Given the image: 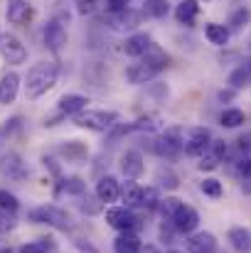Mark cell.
<instances>
[{"mask_svg": "<svg viewBox=\"0 0 251 253\" xmlns=\"http://www.w3.org/2000/svg\"><path fill=\"white\" fill-rule=\"evenodd\" d=\"M160 189L155 187V184H151V187H143V199H141V209H146V211H153V209H158L160 207Z\"/></svg>", "mask_w": 251, "mask_h": 253, "instance_id": "f1b7e54d", "label": "cell"}, {"mask_svg": "<svg viewBox=\"0 0 251 253\" xmlns=\"http://www.w3.org/2000/svg\"><path fill=\"white\" fill-rule=\"evenodd\" d=\"M0 253H10V251H0Z\"/></svg>", "mask_w": 251, "mask_h": 253, "instance_id": "f5cc1de1", "label": "cell"}, {"mask_svg": "<svg viewBox=\"0 0 251 253\" xmlns=\"http://www.w3.org/2000/svg\"><path fill=\"white\" fill-rule=\"evenodd\" d=\"M200 189H202V194H204V197H212V199H219V197L224 194L222 182H219V179H214V177H207L204 182H200Z\"/></svg>", "mask_w": 251, "mask_h": 253, "instance_id": "d6a6232c", "label": "cell"}, {"mask_svg": "<svg viewBox=\"0 0 251 253\" xmlns=\"http://www.w3.org/2000/svg\"><path fill=\"white\" fill-rule=\"evenodd\" d=\"M141 20H143V12H138L133 7H128L123 12H116V15H106V25L111 30H116V32H136Z\"/></svg>", "mask_w": 251, "mask_h": 253, "instance_id": "9c48e42d", "label": "cell"}, {"mask_svg": "<svg viewBox=\"0 0 251 253\" xmlns=\"http://www.w3.org/2000/svg\"><path fill=\"white\" fill-rule=\"evenodd\" d=\"M249 20H251V10L249 7H239V10L229 17V27H232V30H242Z\"/></svg>", "mask_w": 251, "mask_h": 253, "instance_id": "74e56055", "label": "cell"}, {"mask_svg": "<svg viewBox=\"0 0 251 253\" xmlns=\"http://www.w3.org/2000/svg\"><path fill=\"white\" fill-rule=\"evenodd\" d=\"M207 153H212L219 163L224 160V155H227V143L224 140H212V145H209V150Z\"/></svg>", "mask_w": 251, "mask_h": 253, "instance_id": "ab89813d", "label": "cell"}, {"mask_svg": "<svg viewBox=\"0 0 251 253\" xmlns=\"http://www.w3.org/2000/svg\"><path fill=\"white\" fill-rule=\"evenodd\" d=\"M141 199H143V187L136 179H128L126 184H121V202L126 209H141Z\"/></svg>", "mask_w": 251, "mask_h": 253, "instance_id": "d6986e66", "label": "cell"}, {"mask_svg": "<svg viewBox=\"0 0 251 253\" xmlns=\"http://www.w3.org/2000/svg\"><path fill=\"white\" fill-rule=\"evenodd\" d=\"M106 224L111 226V229H116L118 234L121 231H141V219L136 216V211L133 209H126L123 204L121 207H108L106 209Z\"/></svg>", "mask_w": 251, "mask_h": 253, "instance_id": "8992f818", "label": "cell"}, {"mask_svg": "<svg viewBox=\"0 0 251 253\" xmlns=\"http://www.w3.org/2000/svg\"><path fill=\"white\" fill-rule=\"evenodd\" d=\"M57 150H59V155H62L67 163H84V160L89 158V148L84 145L82 140H67V143H62Z\"/></svg>", "mask_w": 251, "mask_h": 253, "instance_id": "7402d4cb", "label": "cell"}, {"mask_svg": "<svg viewBox=\"0 0 251 253\" xmlns=\"http://www.w3.org/2000/svg\"><path fill=\"white\" fill-rule=\"evenodd\" d=\"M84 192H86V182H84L82 177H77V174H72V177H62V179L57 182V197H59V194L82 197Z\"/></svg>", "mask_w": 251, "mask_h": 253, "instance_id": "cb8c5ba5", "label": "cell"}, {"mask_svg": "<svg viewBox=\"0 0 251 253\" xmlns=\"http://www.w3.org/2000/svg\"><path fill=\"white\" fill-rule=\"evenodd\" d=\"M5 15H7V22L10 25H22L30 17V5L25 0H7Z\"/></svg>", "mask_w": 251, "mask_h": 253, "instance_id": "603a6c76", "label": "cell"}, {"mask_svg": "<svg viewBox=\"0 0 251 253\" xmlns=\"http://www.w3.org/2000/svg\"><path fill=\"white\" fill-rule=\"evenodd\" d=\"M141 253H160V249H158V246H143Z\"/></svg>", "mask_w": 251, "mask_h": 253, "instance_id": "681fc988", "label": "cell"}, {"mask_svg": "<svg viewBox=\"0 0 251 253\" xmlns=\"http://www.w3.org/2000/svg\"><path fill=\"white\" fill-rule=\"evenodd\" d=\"M27 219L32 224H45L57 231H72V216L67 214V209H62L57 204H40L27 211Z\"/></svg>", "mask_w": 251, "mask_h": 253, "instance_id": "7a4b0ae2", "label": "cell"}, {"mask_svg": "<svg viewBox=\"0 0 251 253\" xmlns=\"http://www.w3.org/2000/svg\"><path fill=\"white\" fill-rule=\"evenodd\" d=\"M153 44V40H151V35L148 32H133L131 37H126V44H123V52L128 54V57H133V59H141L146 52H148V47Z\"/></svg>", "mask_w": 251, "mask_h": 253, "instance_id": "9a60e30c", "label": "cell"}, {"mask_svg": "<svg viewBox=\"0 0 251 253\" xmlns=\"http://www.w3.org/2000/svg\"><path fill=\"white\" fill-rule=\"evenodd\" d=\"M251 79V74L247 72V67H239V69H234L232 74H229V84H232V88L237 91V88H242V86H247Z\"/></svg>", "mask_w": 251, "mask_h": 253, "instance_id": "8d00e7d4", "label": "cell"}, {"mask_svg": "<svg viewBox=\"0 0 251 253\" xmlns=\"http://www.w3.org/2000/svg\"><path fill=\"white\" fill-rule=\"evenodd\" d=\"M96 197L101 204H113L121 199V182L113 174H106L96 182Z\"/></svg>", "mask_w": 251, "mask_h": 253, "instance_id": "4fadbf2b", "label": "cell"}, {"mask_svg": "<svg viewBox=\"0 0 251 253\" xmlns=\"http://www.w3.org/2000/svg\"><path fill=\"white\" fill-rule=\"evenodd\" d=\"M96 7V0H77V12L79 15H91Z\"/></svg>", "mask_w": 251, "mask_h": 253, "instance_id": "7bdbcfd3", "label": "cell"}, {"mask_svg": "<svg viewBox=\"0 0 251 253\" xmlns=\"http://www.w3.org/2000/svg\"><path fill=\"white\" fill-rule=\"evenodd\" d=\"M22 126H25V123H22V116H12L10 121H5V123L0 126V140H5V138L10 140L15 133L22 130Z\"/></svg>", "mask_w": 251, "mask_h": 253, "instance_id": "836d02e7", "label": "cell"}, {"mask_svg": "<svg viewBox=\"0 0 251 253\" xmlns=\"http://www.w3.org/2000/svg\"><path fill=\"white\" fill-rule=\"evenodd\" d=\"M247 72H249V74H251V59H249V67H247Z\"/></svg>", "mask_w": 251, "mask_h": 253, "instance_id": "f907efd6", "label": "cell"}, {"mask_svg": "<svg viewBox=\"0 0 251 253\" xmlns=\"http://www.w3.org/2000/svg\"><path fill=\"white\" fill-rule=\"evenodd\" d=\"M244 121H247V116H244L242 108H224V111L219 113V123H222L224 128H239Z\"/></svg>", "mask_w": 251, "mask_h": 253, "instance_id": "83f0119b", "label": "cell"}, {"mask_svg": "<svg viewBox=\"0 0 251 253\" xmlns=\"http://www.w3.org/2000/svg\"><path fill=\"white\" fill-rule=\"evenodd\" d=\"M0 40H2V35H0Z\"/></svg>", "mask_w": 251, "mask_h": 253, "instance_id": "db71d44e", "label": "cell"}, {"mask_svg": "<svg viewBox=\"0 0 251 253\" xmlns=\"http://www.w3.org/2000/svg\"><path fill=\"white\" fill-rule=\"evenodd\" d=\"M197 168L202 169V172H204V169H214V168H219V160H217V158H214L212 153H204V155L200 158Z\"/></svg>", "mask_w": 251, "mask_h": 253, "instance_id": "b9f144b4", "label": "cell"}, {"mask_svg": "<svg viewBox=\"0 0 251 253\" xmlns=\"http://www.w3.org/2000/svg\"><path fill=\"white\" fill-rule=\"evenodd\" d=\"M17 209H20L17 197H15L12 192H7V189H0V211H5V214H15Z\"/></svg>", "mask_w": 251, "mask_h": 253, "instance_id": "d590c367", "label": "cell"}, {"mask_svg": "<svg viewBox=\"0 0 251 253\" xmlns=\"http://www.w3.org/2000/svg\"><path fill=\"white\" fill-rule=\"evenodd\" d=\"M128 2H131V0H106V12H108V15L123 12V10H128Z\"/></svg>", "mask_w": 251, "mask_h": 253, "instance_id": "60d3db41", "label": "cell"}, {"mask_svg": "<svg viewBox=\"0 0 251 253\" xmlns=\"http://www.w3.org/2000/svg\"><path fill=\"white\" fill-rule=\"evenodd\" d=\"M187 249H190V253H214L217 251V239L209 231H195L187 239Z\"/></svg>", "mask_w": 251, "mask_h": 253, "instance_id": "e0dca14e", "label": "cell"}, {"mask_svg": "<svg viewBox=\"0 0 251 253\" xmlns=\"http://www.w3.org/2000/svg\"><path fill=\"white\" fill-rule=\"evenodd\" d=\"M155 182H158V184H155L158 189H160V187H163V189H177V184H180V182H177V174L170 172V169H163V168L155 172Z\"/></svg>", "mask_w": 251, "mask_h": 253, "instance_id": "e575fe53", "label": "cell"}, {"mask_svg": "<svg viewBox=\"0 0 251 253\" xmlns=\"http://www.w3.org/2000/svg\"><path fill=\"white\" fill-rule=\"evenodd\" d=\"M237 145H239V150H242V153L251 155V133H244V135H239V138H237Z\"/></svg>", "mask_w": 251, "mask_h": 253, "instance_id": "f6af8a7d", "label": "cell"}, {"mask_svg": "<svg viewBox=\"0 0 251 253\" xmlns=\"http://www.w3.org/2000/svg\"><path fill=\"white\" fill-rule=\"evenodd\" d=\"M45 44L52 54H62V49L67 47V27H64V20L62 17H52L47 25H45Z\"/></svg>", "mask_w": 251, "mask_h": 253, "instance_id": "52a82bcc", "label": "cell"}, {"mask_svg": "<svg viewBox=\"0 0 251 253\" xmlns=\"http://www.w3.org/2000/svg\"><path fill=\"white\" fill-rule=\"evenodd\" d=\"M158 74H160V72H158L155 67H151L146 59H138V62H133V64L126 69V79H128V84H133V86L148 84V82H153Z\"/></svg>", "mask_w": 251, "mask_h": 253, "instance_id": "7c38bea8", "label": "cell"}, {"mask_svg": "<svg viewBox=\"0 0 251 253\" xmlns=\"http://www.w3.org/2000/svg\"><path fill=\"white\" fill-rule=\"evenodd\" d=\"M74 246H77L82 253H99L91 244H89V241H84V239H74Z\"/></svg>", "mask_w": 251, "mask_h": 253, "instance_id": "7dc6e473", "label": "cell"}, {"mask_svg": "<svg viewBox=\"0 0 251 253\" xmlns=\"http://www.w3.org/2000/svg\"><path fill=\"white\" fill-rule=\"evenodd\" d=\"M204 37L214 47H227V42H229V27L217 25V22H207L204 25Z\"/></svg>", "mask_w": 251, "mask_h": 253, "instance_id": "d4e9b609", "label": "cell"}, {"mask_svg": "<svg viewBox=\"0 0 251 253\" xmlns=\"http://www.w3.org/2000/svg\"><path fill=\"white\" fill-rule=\"evenodd\" d=\"M175 226H172V221H160V229H158V239L163 241V244H175Z\"/></svg>", "mask_w": 251, "mask_h": 253, "instance_id": "f35d334b", "label": "cell"}, {"mask_svg": "<svg viewBox=\"0 0 251 253\" xmlns=\"http://www.w3.org/2000/svg\"><path fill=\"white\" fill-rule=\"evenodd\" d=\"M197 15H200V0H180L177 7H175V20L180 25L192 27L195 20H197Z\"/></svg>", "mask_w": 251, "mask_h": 253, "instance_id": "44dd1931", "label": "cell"}, {"mask_svg": "<svg viewBox=\"0 0 251 253\" xmlns=\"http://www.w3.org/2000/svg\"><path fill=\"white\" fill-rule=\"evenodd\" d=\"M204 2H207V0H204Z\"/></svg>", "mask_w": 251, "mask_h": 253, "instance_id": "11a10c76", "label": "cell"}, {"mask_svg": "<svg viewBox=\"0 0 251 253\" xmlns=\"http://www.w3.org/2000/svg\"><path fill=\"white\" fill-rule=\"evenodd\" d=\"M227 239H229L232 249H237L239 253L251 251V234L244 229V226H234V229H229Z\"/></svg>", "mask_w": 251, "mask_h": 253, "instance_id": "484cf974", "label": "cell"}, {"mask_svg": "<svg viewBox=\"0 0 251 253\" xmlns=\"http://www.w3.org/2000/svg\"><path fill=\"white\" fill-rule=\"evenodd\" d=\"M172 226H175V231H177V234L192 236V234L197 231V226H200V214H197V209L185 204V207L177 211V216L172 219Z\"/></svg>", "mask_w": 251, "mask_h": 253, "instance_id": "8fae6325", "label": "cell"}, {"mask_svg": "<svg viewBox=\"0 0 251 253\" xmlns=\"http://www.w3.org/2000/svg\"><path fill=\"white\" fill-rule=\"evenodd\" d=\"M0 174L12 179V182H22L30 177V169H27V163L17 153L7 150V153H0Z\"/></svg>", "mask_w": 251, "mask_h": 253, "instance_id": "ba28073f", "label": "cell"}, {"mask_svg": "<svg viewBox=\"0 0 251 253\" xmlns=\"http://www.w3.org/2000/svg\"><path fill=\"white\" fill-rule=\"evenodd\" d=\"M143 155H141V150H126L123 155H121V172L126 174V179H138L141 174H143Z\"/></svg>", "mask_w": 251, "mask_h": 253, "instance_id": "5bb4252c", "label": "cell"}, {"mask_svg": "<svg viewBox=\"0 0 251 253\" xmlns=\"http://www.w3.org/2000/svg\"><path fill=\"white\" fill-rule=\"evenodd\" d=\"M234 96H237V91H234V88H227V91H219V101H222V103H224V101H232Z\"/></svg>", "mask_w": 251, "mask_h": 253, "instance_id": "c3c4849f", "label": "cell"}, {"mask_svg": "<svg viewBox=\"0 0 251 253\" xmlns=\"http://www.w3.org/2000/svg\"><path fill=\"white\" fill-rule=\"evenodd\" d=\"M57 77H59V67L54 62H37L27 69V77H25V93L30 101L45 96L52 86L57 84Z\"/></svg>", "mask_w": 251, "mask_h": 253, "instance_id": "6da1fadb", "label": "cell"}, {"mask_svg": "<svg viewBox=\"0 0 251 253\" xmlns=\"http://www.w3.org/2000/svg\"><path fill=\"white\" fill-rule=\"evenodd\" d=\"M0 54H2V59L7 64H15V67L27 62V49H25V44L15 35H2V40H0Z\"/></svg>", "mask_w": 251, "mask_h": 253, "instance_id": "30bf717a", "label": "cell"}, {"mask_svg": "<svg viewBox=\"0 0 251 253\" xmlns=\"http://www.w3.org/2000/svg\"><path fill=\"white\" fill-rule=\"evenodd\" d=\"M151 150L163 160H177L182 155V128H165L160 135L153 138Z\"/></svg>", "mask_w": 251, "mask_h": 253, "instance_id": "3957f363", "label": "cell"}, {"mask_svg": "<svg viewBox=\"0 0 251 253\" xmlns=\"http://www.w3.org/2000/svg\"><path fill=\"white\" fill-rule=\"evenodd\" d=\"M167 12H170V5H167V0H146V5H143V15H148V17H155V20L165 17Z\"/></svg>", "mask_w": 251, "mask_h": 253, "instance_id": "1f68e13d", "label": "cell"}, {"mask_svg": "<svg viewBox=\"0 0 251 253\" xmlns=\"http://www.w3.org/2000/svg\"><path fill=\"white\" fill-rule=\"evenodd\" d=\"M17 91H20V74L17 72H5L0 77V103L7 106L17 98Z\"/></svg>", "mask_w": 251, "mask_h": 253, "instance_id": "2e32d148", "label": "cell"}, {"mask_svg": "<svg viewBox=\"0 0 251 253\" xmlns=\"http://www.w3.org/2000/svg\"><path fill=\"white\" fill-rule=\"evenodd\" d=\"M54 249V244H52V239H47V236H42V239H35V241H27V244H22L17 253H50Z\"/></svg>", "mask_w": 251, "mask_h": 253, "instance_id": "f546056e", "label": "cell"}, {"mask_svg": "<svg viewBox=\"0 0 251 253\" xmlns=\"http://www.w3.org/2000/svg\"><path fill=\"white\" fill-rule=\"evenodd\" d=\"M167 253H182V251H167Z\"/></svg>", "mask_w": 251, "mask_h": 253, "instance_id": "816d5d0a", "label": "cell"}, {"mask_svg": "<svg viewBox=\"0 0 251 253\" xmlns=\"http://www.w3.org/2000/svg\"><path fill=\"white\" fill-rule=\"evenodd\" d=\"M42 163H45V168H50V172H52L57 179H62V169H59V165L54 163V158H47V155H42Z\"/></svg>", "mask_w": 251, "mask_h": 253, "instance_id": "ee69618b", "label": "cell"}, {"mask_svg": "<svg viewBox=\"0 0 251 253\" xmlns=\"http://www.w3.org/2000/svg\"><path fill=\"white\" fill-rule=\"evenodd\" d=\"M212 145V133L202 126L182 128V153L190 158H202Z\"/></svg>", "mask_w": 251, "mask_h": 253, "instance_id": "5b68a950", "label": "cell"}, {"mask_svg": "<svg viewBox=\"0 0 251 253\" xmlns=\"http://www.w3.org/2000/svg\"><path fill=\"white\" fill-rule=\"evenodd\" d=\"M77 199H79V202H77V207L82 209V214H89V216L99 214V211H101V207H103V204L99 202V197H96V194L91 197L89 192H84L82 197H77Z\"/></svg>", "mask_w": 251, "mask_h": 253, "instance_id": "4dcf8cb0", "label": "cell"}, {"mask_svg": "<svg viewBox=\"0 0 251 253\" xmlns=\"http://www.w3.org/2000/svg\"><path fill=\"white\" fill-rule=\"evenodd\" d=\"M118 113L116 111H82L79 116H74V126L86 128V130H94V133H106L111 130L116 123H118Z\"/></svg>", "mask_w": 251, "mask_h": 253, "instance_id": "277c9868", "label": "cell"}, {"mask_svg": "<svg viewBox=\"0 0 251 253\" xmlns=\"http://www.w3.org/2000/svg\"><path fill=\"white\" fill-rule=\"evenodd\" d=\"M86 103H89V98L82 96V93H64L62 98H59V113L62 116H79L82 111H86Z\"/></svg>", "mask_w": 251, "mask_h": 253, "instance_id": "ac0fdd59", "label": "cell"}, {"mask_svg": "<svg viewBox=\"0 0 251 253\" xmlns=\"http://www.w3.org/2000/svg\"><path fill=\"white\" fill-rule=\"evenodd\" d=\"M237 169H239V174H242V177H251V155H244V158L239 160Z\"/></svg>", "mask_w": 251, "mask_h": 253, "instance_id": "bcb514c9", "label": "cell"}, {"mask_svg": "<svg viewBox=\"0 0 251 253\" xmlns=\"http://www.w3.org/2000/svg\"><path fill=\"white\" fill-rule=\"evenodd\" d=\"M143 244L136 231H121L113 239V253H141Z\"/></svg>", "mask_w": 251, "mask_h": 253, "instance_id": "ffe728a7", "label": "cell"}, {"mask_svg": "<svg viewBox=\"0 0 251 253\" xmlns=\"http://www.w3.org/2000/svg\"><path fill=\"white\" fill-rule=\"evenodd\" d=\"M182 207H185V202H182V199H177V197H165V199H160L158 211H160V216H163L165 221H172Z\"/></svg>", "mask_w": 251, "mask_h": 253, "instance_id": "4316f807", "label": "cell"}]
</instances>
